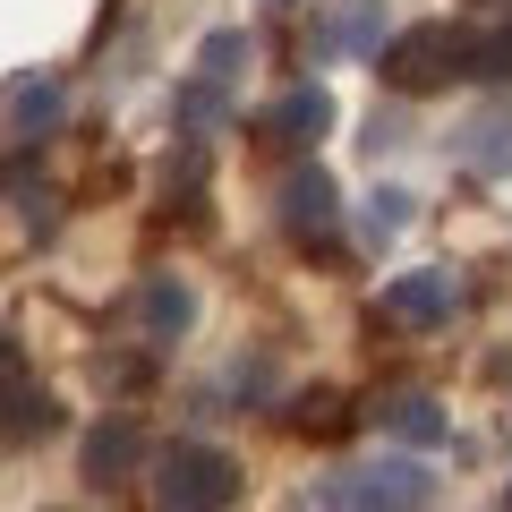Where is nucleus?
I'll return each instance as SVG.
<instances>
[{
    "instance_id": "nucleus-14",
    "label": "nucleus",
    "mask_w": 512,
    "mask_h": 512,
    "mask_svg": "<svg viewBox=\"0 0 512 512\" xmlns=\"http://www.w3.org/2000/svg\"><path fill=\"white\" fill-rule=\"evenodd\" d=\"M299 427H316V436H342V402H333V393H316V402L299 410Z\"/></svg>"
},
{
    "instance_id": "nucleus-15",
    "label": "nucleus",
    "mask_w": 512,
    "mask_h": 512,
    "mask_svg": "<svg viewBox=\"0 0 512 512\" xmlns=\"http://www.w3.org/2000/svg\"><path fill=\"white\" fill-rule=\"evenodd\" d=\"M18 384H26V359H18V342L0 333V393H18Z\"/></svg>"
},
{
    "instance_id": "nucleus-1",
    "label": "nucleus",
    "mask_w": 512,
    "mask_h": 512,
    "mask_svg": "<svg viewBox=\"0 0 512 512\" xmlns=\"http://www.w3.org/2000/svg\"><path fill=\"white\" fill-rule=\"evenodd\" d=\"M154 512H231L239 504V461L222 444H171L146 478Z\"/></svg>"
},
{
    "instance_id": "nucleus-6",
    "label": "nucleus",
    "mask_w": 512,
    "mask_h": 512,
    "mask_svg": "<svg viewBox=\"0 0 512 512\" xmlns=\"http://www.w3.org/2000/svg\"><path fill=\"white\" fill-rule=\"evenodd\" d=\"M282 231L308 239V248H333V180H325L316 163L282 180Z\"/></svg>"
},
{
    "instance_id": "nucleus-10",
    "label": "nucleus",
    "mask_w": 512,
    "mask_h": 512,
    "mask_svg": "<svg viewBox=\"0 0 512 512\" xmlns=\"http://www.w3.org/2000/svg\"><path fill=\"white\" fill-rule=\"evenodd\" d=\"M137 316H146V333H180L188 325V282H146V291H137Z\"/></svg>"
},
{
    "instance_id": "nucleus-7",
    "label": "nucleus",
    "mask_w": 512,
    "mask_h": 512,
    "mask_svg": "<svg viewBox=\"0 0 512 512\" xmlns=\"http://www.w3.org/2000/svg\"><path fill=\"white\" fill-rule=\"evenodd\" d=\"M60 111H69L60 77H18V86L0 94V120H9V137H26V146H43V137H52Z\"/></svg>"
},
{
    "instance_id": "nucleus-9",
    "label": "nucleus",
    "mask_w": 512,
    "mask_h": 512,
    "mask_svg": "<svg viewBox=\"0 0 512 512\" xmlns=\"http://www.w3.org/2000/svg\"><path fill=\"white\" fill-rule=\"evenodd\" d=\"M52 427H60V402H52V393H35V384H18V393H0V444L52 436Z\"/></svg>"
},
{
    "instance_id": "nucleus-11",
    "label": "nucleus",
    "mask_w": 512,
    "mask_h": 512,
    "mask_svg": "<svg viewBox=\"0 0 512 512\" xmlns=\"http://www.w3.org/2000/svg\"><path fill=\"white\" fill-rule=\"evenodd\" d=\"M384 427H393V436H410V444H436V436H444V410L427 402V393H402V402L384 410Z\"/></svg>"
},
{
    "instance_id": "nucleus-12",
    "label": "nucleus",
    "mask_w": 512,
    "mask_h": 512,
    "mask_svg": "<svg viewBox=\"0 0 512 512\" xmlns=\"http://www.w3.org/2000/svg\"><path fill=\"white\" fill-rule=\"evenodd\" d=\"M470 77H512V26L470 35Z\"/></svg>"
},
{
    "instance_id": "nucleus-3",
    "label": "nucleus",
    "mask_w": 512,
    "mask_h": 512,
    "mask_svg": "<svg viewBox=\"0 0 512 512\" xmlns=\"http://www.w3.org/2000/svg\"><path fill=\"white\" fill-rule=\"evenodd\" d=\"M333 504L342 512H427L436 504V478H427V461H367V470H342L333 478Z\"/></svg>"
},
{
    "instance_id": "nucleus-8",
    "label": "nucleus",
    "mask_w": 512,
    "mask_h": 512,
    "mask_svg": "<svg viewBox=\"0 0 512 512\" xmlns=\"http://www.w3.org/2000/svg\"><path fill=\"white\" fill-rule=\"evenodd\" d=\"M146 470V436H137V419H103L86 436V478L94 487H120V478Z\"/></svg>"
},
{
    "instance_id": "nucleus-5",
    "label": "nucleus",
    "mask_w": 512,
    "mask_h": 512,
    "mask_svg": "<svg viewBox=\"0 0 512 512\" xmlns=\"http://www.w3.org/2000/svg\"><path fill=\"white\" fill-rule=\"evenodd\" d=\"M376 308H384V325H444L461 308V282L453 274H393Z\"/></svg>"
},
{
    "instance_id": "nucleus-13",
    "label": "nucleus",
    "mask_w": 512,
    "mask_h": 512,
    "mask_svg": "<svg viewBox=\"0 0 512 512\" xmlns=\"http://www.w3.org/2000/svg\"><path fill=\"white\" fill-rule=\"evenodd\" d=\"M402 188H376V197H367V239H393V231H402Z\"/></svg>"
},
{
    "instance_id": "nucleus-16",
    "label": "nucleus",
    "mask_w": 512,
    "mask_h": 512,
    "mask_svg": "<svg viewBox=\"0 0 512 512\" xmlns=\"http://www.w3.org/2000/svg\"><path fill=\"white\" fill-rule=\"evenodd\" d=\"M504 512H512V495H504Z\"/></svg>"
},
{
    "instance_id": "nucleus-2",
    "label": "nucleus",
    "mask_w": 512,
    "mask_h": 512,
    "mask_svg": "<svg viewBox=\"0 0 512 512\" xmlns=\"http://www.w3.org/2000/svg\"><path fill=\"white\" fill-rule=\"evenodd\" d=\"M376 69H384V86H393V94H436V86H453V77H470V35L444 26V18L402 26V35L384 43Z\"/></svg>"
},
{
    "instance_id": "nucleus-4",
    "label": "nucleus",
    "mask_w": 512,
    "mask_h": 512,
    "mask_svg": "<svg viewBox=\"0 0 512 512\" xmlns=\"http://www.w3.org/2000/svg\"><path fill=\"white\" fill-rule=\"evenodd\" d=\"M325 120H333V94L325 86H291V94H274V103L256 111V137H265V146H316Z\"/></svg>"
}]
</instances>
